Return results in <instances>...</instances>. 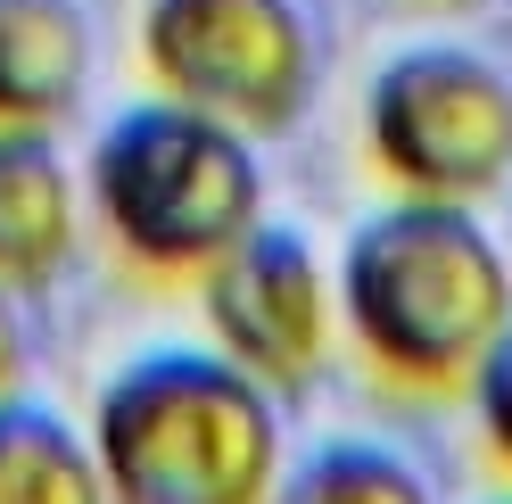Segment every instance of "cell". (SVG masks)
<instances>
[{
  "mask_svg": "<svg viewBox=\"0 0 512 504\" xmlns=\"http://www.w3.org/2000/svg\"><path fill=\"white\" fill-rule=\"evenodd\" d=\"M339 331L380 389L463 397L479 356L512 323V257L455 199H389L347 232L339 257Z\"/></svg>",
  "mask_w": 512,
  "mask_h": 504,
  "instance_id": "1",
  "label": "cell"
},
{
  "mask_svg": "<svg viewBox=\"0 0 512 504\" xmlns=\"http://www.w3.org/2000/svg\"><path fill=\"white\" fill-rule=\"evenodd\" d=\"M91 463L108 504H273L281 397L215 348H149L91 397Z\"/></svg>",
  "mask_w": 512,
  "mask_h": 504,
  "instance_id": "2",
  "label": "cell"
},
{
  "mask_svg": "<svg viewBox=\"0 0 512 504\" xmlns=\"http://www.w3.org/2000/svg\"><path fill=\"white\" fill-rule=\"evenodd\" d=\"M83 207L141 281H199L240 232L265 224V166L248 133L149 91L91 141Z\"/></svg>",
  "mask_w": 512,
  "mask_h": 504,
  "instance_id": "3",
  "label": "cell"
},
{
  "mask_svg": "<svg viewBox=\"0 0 512 504\" xmlns=\"http://www.w3.org/2000/svg\"><path fill=\"white\" fill-rule=\"evenodd\" d=\"M364 149L397 199H496L512 182V75L455 42L397 50L364 91Z\"/></svg>",
  "mask_w": 512,
  "mask_h": 504,
  "instance_id": "4",
  "label": "cell"
},
{
  "mask_svg": "<svg viewBox=\"0 0 512 504\" xmlns=\"http://www.w3.org/2000/svg\"><path fill=\"white\" fill-rule=\"evenodd\" d=\"M141 67L232 133H290L314 100V25L298 0H149Z\"/></svg>",
  "mask_w": 512,
  "mask_h": 504,
  "instance_id": "5",
  "label": "cell"
},
{
  "mask_svg": "<svg viewBox=\"0 0 512 504\" xmlns=\"http://www.w3.org/2000/svg\"><path fill=\"white\" fill-rule=\"evenodd\" d=\"M215 356L240 364L265 397H306L339 348V281L323 248L290 224H256L199 273Z\"/></svg>",
  "mask_w": 512,
  "mask_h": 504,
  "instance_id": "6",
  "label": "cell"
},
{
  "mask_svg": "<svg viewBox=\"0 0 512 504\" xmlns=\"http://www.w3.org/2000/svg\"><path fill=\"white\" fill-rule=\"evenodd\" d=\"M83 248V182L58 133H0V290L34 298Z\"/></svg>",
  "mask_w": 512,
  "mask_h": 504,
  "instance_id": "7",
  "label": "cell"
},
{
  "mask_svg": "<svg viewBox=\"0 0 512 504\" xmlns=\"http://www.w3.org/2000/svg\"><path fill=\"white\" fill-rule=\"evenodd\" d=\"M91 83L83 0H0V133H58Z\"/></svg>",
  "mask_w": 512,
  "mask_h": 504,
  "instance_id": "8",
  "label": "cell"
},
{
  "mask_svg": "<svg viewBox=\"0 0 512 504\" xmlns=\"http://www.w3.org/2000/svg\"><path fill=\"white\" fill-rule=\"evenodd\" d=\"M0 504H108L91 438L42 397H0Z\"/></svg>",
  "mask_w": 512,
  "mask_h": 504,
  "instance_id": "9",
  "label": "cell"
},
{
  "mask_svg": "<svg viewBox=\"0 0 512 504\" xmlns=\"http://www.w3.org/2000/svg\"><path fill=\"white\" fill-rule=\"evenodd\" d=\"M273 504H438L430 480L380 438H323L298 463H281Z\"/></svg>",
  "mask_w": 512,
  "mask_h": 504,
  "instance_id": "10",
  "label": "cell"
},
{
  "mask_svg": "<svg viewBox=\"0 0 512 504\" xmlns=\"http://www.w3.org/2000/svg\"><path fill=\"white\" fill-rule=\"evenodd\" d=\"M463 405H471V422H479V455L512 480V323H504L496 348L479 356V372L463 381Z\"/></svg>",
  "mask_w": 512,
  "mask_h": 504,
  "instance_id": "11",
  "label": "cell"
},
{
  "mask_svg": "<svg viewBox=\"0 0 512 504\" xmlns=\"http://www.w3.org/2000/svg\"><path fill=\"white\" fill-rule=\"evenodd\" d=\"M0 397H25V331H17L9 290H0Z\"/></svg>",
  "mask_w": 512,
  "mask_h": 504,
  "instance_id": "12",
  "label": "cell"
},
{
  "mask_svg": "<svg viewBox=\"0 0 512 504\" xmlns=\"http://www.w3.org/2000/svg\"><path fill=\"white\" fill-rule=\"evenodd\" d=\"M504 257H512V224H504Z\"/></svg>",
  "mask_w": 512,
  "mask_h": 504,
  "instance_id": "13",
  "label": "cell"
},
{
  "mask_svg": "<svg viewBox=\"0 0 512 504\" xmlns=\"http://www.w3.org/2000/svg\"><path fill=\"white\" fill-rule=\"evenodd\" d=\"M496 504H512V496H496Z\"/></svg>",
  "mask_w": 512,
  "mask_h": 504,
  "instance_id": "14",
  "label": "cell"
}]
</instances>
